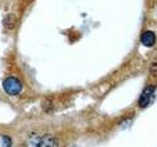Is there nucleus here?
Masks as SVG:
<instances>
[{"mask_svg":"<svg viewBox=\"0 0 157 147\" xmlns=\"http://www.w3.org/2000/svg\"><path fill=\"white\" fill-rule=\"evenodd\" d=\"M27 146L29 147H58V141L52 134L32 136L29 139Z\"/></svg>","mask_w":157,"mask_h":147,"instance_id":"nucleus-1","label":"nucleus"},{"mask_svg":"<svg viewBox=\"0 0 157 147\" xmlns=\"http://www.w3.org/2000/svg\"><path fill=\"white\" fill-rule=\"evenodd\" d=\"M3 88L9 96H18L22 92V83L14 76H9L3 81Z\"/></svg>","mask_w":157,"mask_h":147,"instance_id":"nucleus-2","label":"nucleus"},{"mask_svg":"<svg viewBox=\"0 0 157 147\" xmlns=\"http://www.w3.org/2000/svg\"><path fill=\"white\" fill-rule=\"evenodd\" d=\"M155 92H156L155 85H148V86H146L144 90L142 92L140 98H139V107L144 109V107H148V106L152 103L153 98H155Z\"/></svg>","mask_w":157,"mask_h":147,"instance_id":"nucleus-3","label":"nucleus"},{"mask_svg":"<svg viewBox=\"0 0 157 147\" xmlns=\"http://www.w3.org/2000/svg\"><path fill=\"white\" fill-rule=\"evenodd\" d=\"M140 42L142 44L147 46V48H151V46L155 45L156 43V35L153 31H146L142 34V38H140Z\"/></svg>","mask_w":157,"mask_h":147,"instance_id":"nucleus-4","label":"nucleus"},{"mask_svg":"<svg viewBox=\"0 0 157 147\" xmlns=\"http://www.w3.org/2000/svg\"><path fill=\"white\" fill-rule=\"evenodd\" d=\"M12 146V139L8 136H4L3 137V147H10Z\"/></svg>","mask_w":157,"mask_h":147,"instance_id":"nucleus-5","label":"nucleus"},{"mask_svg":"<svg viewBox=\"0 0 157 147\" xmlns=\"http://www.w3.org/2000/svg\"><path fill=\"white\" fill-rule=\"evenodd\" d=\"M151 72H152V75L157 76V62L152 65V67H151Z\"/></svg>","mask_w":157,"mask_h":147,"instance_id":"nucleus-6","label":"nucleus"}]
</instances>
